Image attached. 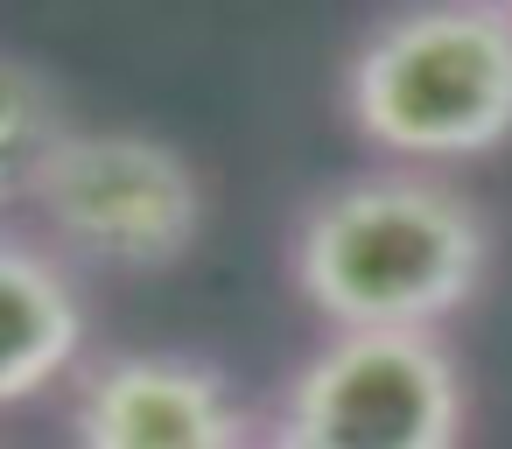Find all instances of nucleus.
Here are the masks:
<instances>
[{"label":"nucleus","mask_w":512,"mask_h":449,"mask_svg":"<svg viewBox=\"0 0 512 449\" xmlns=\"http://www.w3.org/2000/svg\"><path fill=\"white\" fill-rule=\"evenodd\" d=\"M288 267L330 330H442L491 274V225L463 190L379 169L302 211Z\"/></svg>","instance_id":"obj_1"},{"label":"nucleus","mask_w":512,"mask_h":449,"mask_svg":"<svg viewBox=\"0 0 512 449\" xmlns=\"http://www.w3.org/2000/svg\"><path fill=\"white\" fill-rule=\"evenodd\" d=\"M351 127L393 162H470L512 141V8H414L344 64Z\"/></svg>","instance_id":"obj_2"},{"label":"nucleus","mask_w":512,"mask_h":449,"mask_svg":"<svg viewBox=\"0 0 512 449\" xmlns=\"http://www.w3.org/2000/svg\"><path fill=\"white\" fill-rule=\"evenodd\" d=\"M29 211L64 253L106 274H162L204 232V176L155 134L71 127V141L36 176Z\"/></svg>","instance_id":"obj_3"},{"label":"nucleus","mask_w":512,"mask_h":449,"mask_svg":"<svg viewBox=\"0 0 512 449\" xmlns=\"http://www.w3.org/2000/svg\"><path fill=\"white\" fill-rule=\"evenodd\" d=\"M281 449H456L463 365L435 330H337L281 393Z\"/></svg>","instance_id":"obj_4"},{"label":"nucleus","mask_w":512,"mask_h":449,"mask_svg":"<svg viewBox=\"0 0 512 449\" xmlns=\"http://www.w3.org/2000/svg\"><path fill=\"white\" fill-rule=\"evenodd\" d=\"M78 449H253L232 386L183 351H127L85 372L71 407Z\"/></svg>","instance_id":"obj_5"},{"label":"nucleus","mask_w":512,"mask_h":449,"mask_svg":"<svg viewBox=\"0 0 512 449\" xmlns=\"http://www.w3.org/2000/svg\"><path fill=\"white\" fill-rule=\"evenodd\" d=\"M85 351V302L57 253L0 239V407L57 386Z\"/></svg>","instance_id":"obj_6"},{"label":"nucleus","mask_w":512,"mask_h":449,"mask_svg":"<svg viewBox=\"0 0 512 449\" xmlns=\"http://www.w3.org/2000/svg\"><path fill=\"white\" fill-rule=\"evenodd\" d=\"M71 141L64 99L36 64L0 57V204H29L50 155Z\"/></svg>","instance_id":"obj_7"},{"label":"nucleus","mask_w":512,"mask_h":449,"mask_svg":"<svg viewBox=\"0 0 512 449\" xmlns=\"http://www.w3.org/2000/svg\"><path fill=\"white\" fill-rule=\"evenodd\" d=\"M267 449H281V442H267Z\"/></svg>","instance_id":"obj_8"}]
</instances>
